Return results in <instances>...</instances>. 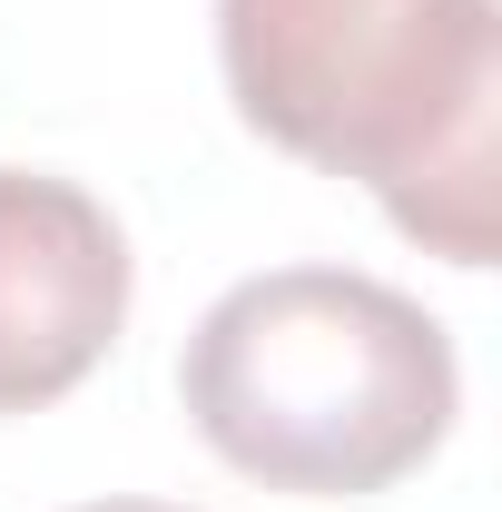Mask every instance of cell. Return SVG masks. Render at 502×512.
<instances>
[{
  "instance_id": "cell-3",
  "label": "cell",
  "mask_w": 502,
  "mask_h": 512,
  "mask_svg": "<svg viewBox=\"0 0 502 512\" xmlns=\"http://www.w3.org/2000/svg\"><path fill=\"white\" fill-rule=\"evenodd\" d=\"M128 325V237L89 188L0 168V414H40L99 375Z\"/></svg>"
},
{
  "instance_id": "cell-4",
  "label": "cell",
  "mask_w": 502,
  "mask_h": 512,
  "mask_svg": "<svg viewBox=\"0 0 502 512\" xmlns=\"http://www.w3.org/2000/svg\"><path fill=\"white\" fill-rule=\"evenodd\" d=\"M79 512H178V503H79Z\"/></svg>"
},
{
  "instance_id": "cell-2",
  "label": "cell",
  "mask_w": 502,
  "mask_h": 512,
  "mask_svg": "<svg viewBox=\"0 0 502 512\" xmlns=\"http://www.w3.org/2000/svg\"><path fill=\"white\" fill-rule=\"evenodd\" d=\"M188 424L227 473L306 503L404 483L453 434L463 365L443 316L355 266H266L188 335Z\"/></svg>"
},
{
  "instance_id": "cell-1",
  "label": "cell",
  "mask_w": 502,
  "mask_h": 512,
  "mask_svg": "<svg viewBox=\"0 0 502 512\" xmlns=\"http://www.w3.org/2000/svg\"><path fill=\"white\" fill-rule=\"evenodd\" d=\"M217 69L266 148L375 188V207L443 266H493V0H217Z\"/></svg>"
}]
</instances>
